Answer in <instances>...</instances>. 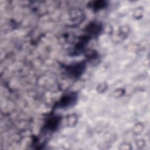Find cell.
I'll use <instances>...</instances> for the list:
<instances>
[{"instance_id": "1", "label": "cell", "mask_w": 150, "mask_h": 150, "mask_svg": "<svg viewBox=\"0 0 150 150\" xmlns=\"http://www.w3.org/2000/svg\"><path fill=\"white\" fill-rule=\"evenodd\" d=\"M85 69V63L83 62L71 64L67 67V71L69 74L74 77L80 76Z\"/></svg>"}, {"instance_id": "2", "label": "cell", "mask_w": 150, "mask_h": 150, "mask_svg": "<svg viewBox=\"0 0 150 150\" xmlns=\"http://www.w3.org/2000/svg\"><path fill=\"white\" fill-rule=\"evenodd\" d=\"M77 99V96L75 93H69L63 97L58 104V106L66 108L71 107L74 104Z\"/></svg>"}, {"instance_id": "3", "label": "cell", "mask_w": 150, "mask_h": 150, "mask_svg": "<svg viewBox=\"0 0 150 150\" xmlns=\"http://www.w3.org/2000/svg\"><path fill=\"white\" fill-rule=\"evenodd\" d=\"M86 57L88 62L93 65L98 64L100 60L98 53L94 50H88L86 51Z\"/></svg>"}, {"instance_id": "4", "label": "cell", "mask_w": 150, "mask_h": 150, "mask_svg": "<svg viewBox=\"0 0 150 150\" xmlns=\"http://www.w3.org/2000/svg\"><path fill=\"white\" fill-rule=\"evenodd\" d=\"M87 32L90 35L93 36H96L98 34V33L100 32L101 26L98 23L93 22L92 23H90L88 25L87 27Z\"/></svg>"}, {"instance_id": "5", "label": "cell", "mask_w": 150, "mask_h": 150, "mask_svg": "<svg viewBox=\"0 0 150 150\" xmlns=\"http://www.w3.org/2000/svg\"><path fill=\"white\" fill-rule=\"evenodd\" d=\"M60 118L57 117H53L47 122V128L50 130H54L58 126Z\"/></svg>"}, {"instance_id": "6", "label": "cell", "mask_w": 150, "mask_h": 150, "mask_svg": "<svg viewBox=\"0 0 150 150\" xmlns=\"http://www.w3.org/2000/svg\"><path fill=\"white\" fill-rule=\"evenodd\" d=\"M105 5H106V4H105V2H104V1L94 2L93 5H92V6H93V8L96 9H98L104 8Z\"/></svg>"}, {"instance_id": "7", "label": "cell", "mask_w": 150, "mask_h": 150, "mask_svg": "<svg viewBox=\"0 0 150 150\" xmlns=\"http://www.w3.org/2000/svg\"><path fill=\"white\" fill-rule=\"evenodd\" d=\"M107 88V86L106 84L105 83H101V84H100L97 87V90L98 92L100 93H103V92H104L106 89Z\"/></svg>"}, {"instance_id": "8", "label": "cell", "mask_w": 150, "mask_h": 150, "mask_svg": "<svg viewBox=\"0 0 150 150\" xmlns=\"http://www.w3.org/2000/svg\"><path fill=\"white\" fill-rule=\"evenodd\" d=\"M76 121V117H75V115H74V116L70 115L67 120V122H68L69 125H74Z\"/></svg>"}, {"instance_id": "9", "label": "cell", "mask_w": 150, "mask_h": 150, "mask_svg": "<svg viewBox=\"0 0 150 150\" xmlns=\"http://www.w3.org/2000/svg\"><path fill=\"white\" fill-rule=\"evenodd\" d=\"M122 90H121V89H118L117 90H115L114 91V94H115L116 96V97H120L121 96L122 94Z\"/></svg>"}]
</instances>
